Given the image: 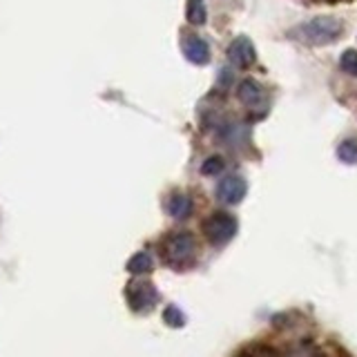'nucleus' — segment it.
I'll return each instance as SVG.
<instances>
[{
	"label": "nucleus",
	"instance_id": "nucleus-1",
	"mask_svg": "<svg viewBox=\"0 0 357 357\" xmlns=\"http://www.w3.org/2000/svg\"><path fill=\"white\" fill-rule=\"evenodd\" d=\"M344 33V22L335 16H317L304 25L293 29L290 36L297 38L304 45H312V47H321V45L335 43Z\"/></svg>",
	"mask_w": 357,
	"mask_h": 357
},
{
	"label": "nucleus",
	"instance_id": "nucleus-2",
	"mask_svg": "<svg viewBox=\"0 0 357 357\" xmlns=\"http://www.w3.org/2000/svg\"><path fill=\"white\" fill-rule=\"evenodd\" d=\"M195 255H197V239L195 234H190L185 230L170 234L163 243V259L172 268L190 266L195 261Z\"/></svg>",
	"mask_w": 357,
	"mask_h": 357
},
{
	"label": "nucleus",
	"instance_id": "nucleus-3",
	"mask_svg": "<svg viewBox=\"0 0 357 357\" xmlns=\"http://www.w3.org/2000/svg\"><path fill=\"white\" fill-rule=\"evenodd\" d=\"M239 230V223L228 212H215L204 223V234L212 245H226L234 239V234Z\"/></svg>",
	"mask_w": 357,
	"mask_h": 357
},
{
	"label": "nucleus",
	"instance_id": "nucleus-4",
	"mask_svg": "<svg viewBox=\"0 0 357 357\" xmlns=\"http://www.w3.org/2000/svg\"><path fill=\"white\" fill-rule=\"evenodd\" d=\"M126 297L134 312H150L159 301V290L148 279H134L126 288Z\"/></svg>",
	"mask_w": 357,
	"mask_h": 357
},
{
	"label": "nucleus",
	"instance_id": "nucleus-5",
	"mask_svg": "<svg viewBox=\"0 0 357 357\" xmlns=\"http://www.w3.org/2000/svg\"><path fill=\"white\" fill-rule=\"evenodd\" d=\"M248 195V183L239 174H228L223 176L217 185V199L223 206H237L243 201V197Z\"/></svg>",
	"mask_w": 357,
	"mask_h": 357
},
{
	"label": "nucleus",
	"instance_id": "nucleus-6",
	"mask_svg": "<svg viewBox=\"0 0 357 357\" xmlns=\"http://www.w3.org/2000/svg\"><path fill=\"white\" fill-rule=\"evenodd\" d=\"M228 61L234 67H250L257 61L255 45L248 36H237L228 47Z\"/></svg>",
	"mask_w": 357,
	"mask_h": 357
},
{
	"label": "nucleus",
	"instance_id": "nucleus-7",
	"mask_svg": "<svg viewBox=\"0 0 357 357\" xmlns=\"http://www.w3.org/2000/svg\"><path fill=\"white\" fill-rule=\"evenodd\" d=\"M237 96L239 100L245 105V107H250V109H257V107H264L266 105V87L259 83V81H255V78H245V81L239 83L237 87Z\"/></svg>",
	"mask_w": 357,
	"mask_h": 357
},
{
	"label": "nucleus",
	"instance_id": "nucleus-8",
	"mask_svg": "<svg viewBox=\"0 0 357 357\" xmlns=\"http://www.w3.org/2000/svg\"><path fill=\"white\" fill-rule=\"evenodd\" d=\"M183 54H185V59L190 63H195V65H208L210 59H212L210 45H208V40H204L201 36H190V38H185V43H183Z\"/></svg>",
	"mask_w": 357,
	"mask_h": 357
},
{
	"label": "nucleus",
	"instance_id": "nucleus-9",
	"mask_svg": "<svg viewBox=\"0 0 357 357\" xmlns=\"http://www.w3.org/2000/svg\"><path fill=\"white\" fill-rule=\"evenodd\" d=\"M165 210H167V215L174 219H188L192 215V199H190L185 192H174L167 197Z\"/></svg>",
	"mask_w": 357,
	"mask_h": 357
},
{
	"label": "nucleus",
	"instance_id": "nucleus-10",
	"mask_svg": "<svg viewBox=\"0 0 357 357\" xmlns=\"http://www.w3.org/2000/svg\"><path fill=\"white\" fill-rule=\"evenodd\" d=\"M152 268H154V257L148 250L137 252L134 257H130V261H128V273L132 275H148L152 273Z\"/></svg>",
	"mask_w": 357,
	"mask_h": 357
},
{
	"label": "nucleus",
	"instance_id": "nucleus-11",
	"mask_svg": "<svg viewBox=\"0 0 357 357\" xmlns=\"http://www.w3.org/2000/svg\"><path fill=\"white\" fill-rule=\"evenodd\" d=\"M185 18L190 25H204L206 22V3L204 0H188L185 3Z\"/></svg>",
	"mask_w": 357,
	"mask_h": 357
},
{
	"label": "nucleus",
	"instance_id": "nucleus-12",
	"mask_svg": "<svg viewBox=\"0 0 357 357\" xmlns=\"http://www.w3.org/2000/svg\"><path fill=\"white\" fill-rule=\"evenodd\" d=\"M163 321L170 328H181V326H185V315H183V310L178 306L170 304V306H165V310H163Z\"/></svg>",
	"mask_w": 357,
	"mask_h": 357
},
{
	"label": "nucleus",
	"instance_id": "nucleus-13",
	"mask_svg": "<svg viewBox=\"0 0 357 357\" xmlns=\"http://www.w3.org/2000/svg\"><path fill=\"white\" fill-rule=\"evenodd\" d=\"M337 159L344 163H357V139H346L340 143Z\"/></svg>",
	"mask_w": 357,
	"mask_h": 357
},
{
	"label": "nucleus",
	"instance_id": "nucleus-14",
	"mask_svg": "<svg viewBox=\"0 0 357 357\" xmlns=\"http://www.w3.org/2000/svg\"><path fill=\"white\" fill-rule=\"evenodd\" d=\"M340 67L351 76H357V50H346L340 56Z\"/></svg>",
	"mask_w": 357,
	"mask_h": 357
},
{
	"label": "nucleus",
	"instance_id": "nucleus-15",
	"mask_svg": "<svg viewBox=\"0 0 357 357\" xmlns=\"http://www.w3.org/2000/svg\"><path fill=\"white\" fill-rule=\"evenodd\" d=\"M223 170V159L221 156H208V159L201 163V172L206 176H212V174H219Z\"/></svg>",
	"mask_w": 357,
	"mask_h": 357
},
{
	"label": "nucleus",
	"instance_id": "nucleus-16",
	"mask_svg": "<svg viewBox=\"0 0 357 357\" xmlns=\"http://www.w3.org/2000/svg\"><path fill=\"white\" fill-rule=\"evenodd\" d=\"M286 357H319V351L310 344H299Z\"/></svg>",
	"mask_w": 357,
	"mask_h": 357
}]
</instances>
